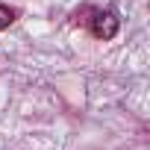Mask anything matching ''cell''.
<instances>
[{
	"mask_svg": "<svg viewBox=\"0 0 150 150\" xmlns=\"http://www.w3.org/2000/svg\"><path fill=\"white\" fill-rule=\"evenodd\" d=\"M88 27H91V35L100 38V41H109L118 35L121 30V18L112 12V9H94L91 18H88Z\"/></svg>",
	"mask_w": 150,
	"mask_h": 150,
	"instance_id": "cell-1",
	"label": "cell"
},
{
	"mask_svg": "<svg viewBox=\"0 0 150 150\" xmlns=\"http://www.w3.org/2000/svg\"><path fill=\"white\" fill-rule=\"evenodd\" d=\"M12 21H15V9H9V6L0 3V30H6Z\"/></svg>",
	"mask_w": 150,
	"mask_h": 150,
	"instance_id": "cell-2",
	"label": "cell"
}]
</instances>
